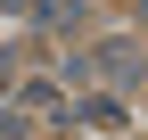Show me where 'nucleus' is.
Instances as JSON below:
<instances>
[{
    "mask_svg": "<svg viewBox=\"0 0 148 140\" xmlns=\"http://www.w3.org/2000/svg\"><path fill=\"white\" fill-rule=\"evenodd\" d=\"M41 16H49V25H66V16H82V0H41Z\"/></svg>",
    "mask_w": 148,
    "mask_h": 140,
    "instance_id": "f257e3e1",
    "label": "nucleus"
}]
</instances>
